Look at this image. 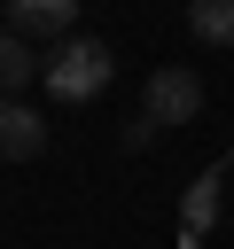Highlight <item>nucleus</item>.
Here are the masks:
<instances>
[{"label": "nucleus", "mask_w": 234, "mask_h": 249, "mask_svg": "<svg viewBox=\"0 0 234 249\" xmlns=\"http://www.w3.org/2000/svg\"><path fill=\"white\" fill-rule=\"evenodd\" d=\"M109 70H117V54H109L101 39H62V47L47 54L39 86H47L55 101H94V93L109 86Z\"/></svg>", "instance_id": "1"}, {"label": "nucleus", "mask_w": 234, "mask_h": 249, "mask_svg": "<svg viewBox=\"0 0 234 249\" xmlns=\"http://www.w3.org/2000/svg\"><path fill=\"white\" fill-rule=\"evenodd\" d=\"M39 70H47V62H39V54H31V39H23V31H8V23H0V93H8V101H16V93H23V86H31V78H39Z\"/></svg>", "instance_id": "5"}, {"label": "nucleus", "mask_w": 234, "mask_h": 249, "mask_svg": "<svg viewBox=\"0 0 234 249\" xmlns=\"http://www.w3.org/2000/svg\"><path fill=\"white\" fill-rule=\"evenodd\" d=\"M8 31H23V39H78V0H8Z\"/></svg>", "instance_id": "3"}, {"label": "nucleus", "mask_w": 234, "mask_h": 249, "mask_svg": "<svg viewBox=\"0 0 234 249\" xmlns=\"http://www.w3.org/2000/svg\"><path fill=\"white\" fill-rule=\"evenodd\" d=\"M179 218H187V233H203V226L218 218V171H203V179L179 195Z\"/></svg>", "instance_id": "7"}, {"label": "nucleus", "mask_w": 234, "mask_h": 249, "mask_svg": "<svg viewBox=\"0 0 234 249\" xmlns=\"http://www.w3.org/2000/svg\"><path fill=\"white\" fill-rule=\"evenodd\" d=\"M140 117L164 132V124H187V117H203V78L195 70H156L148 86H140Z\"/></svg>", "instance_id": "2"}, {"label": "nucleus", "mask_w": 234, "mask_h": 249, "mask_svg": "<svg viewBox=\"0 0 234 249\" xmlns=\"http://www.w3.org/2000/svg\"><path fill=\"white\" fill-rule=\"evenodd\" d=\"M187 31L203 47H234V0H187Z\"/></svg>", "instance_id": "6"}, {"label": "nucleus", "mask_w": 234, "mask_h": 249, "mask_svg": "<svg viewBox=\"0 0 234 249\" xmlns=\"http://www.w3.org/2000/svg\"><path fill=\"white\" fill-rule=\"evenodd\" d=\"M39 148H47V117L0 93V156H8V163H31Z\"/></svg>", "instance_id": "4"}]
</instances>
